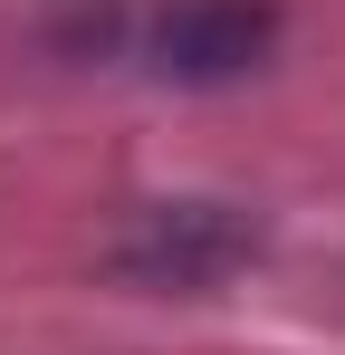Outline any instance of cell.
I'll return each instance as SVG.
<instances>
[{
	"instance_id": "obj_1",
	"label": "cell",
	"mask_w": 345,
	"mask_h": 355,
	"mask_svg": "<svg viewBox=\"0 0 345 355\" xmlns=\"http://www.w3.org/2000/svg\"><path fill=\"white\" fill-rule=\"evenodd\" d=\"M269 39H278L269 0H163L154 29H144V58L182 87H230L269 58Z\"/></svg>"
}]
</instances>
